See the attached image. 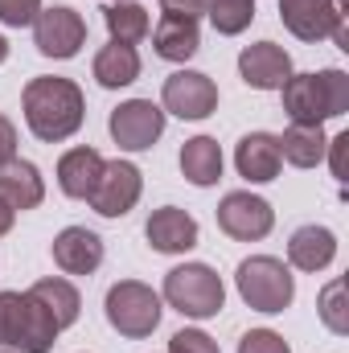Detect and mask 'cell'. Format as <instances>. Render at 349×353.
<instances>
[{
    "instance_id": "6da1fadb",
    "label": "cell",
    "mask_w": 349,
    "mask_h": 353,
    "mask_svg": "<svg viewBox=\"0 0 349 353\" xmlns=\"http://www.w3.org/2000/svg\"><path fill=\"white\" fill-rule=\"evenodd\" d=\"M21 107H25V123L29 132L41 140V144H62L70 140L83 119H87V99L79 83L70 79H54V74H41V79H29L25 94H21Z\"/></svg>"
},
{
    "instance_id": "7a4b0ae2",
    "label": "cell",
    "mask_w": 349,
    "mask_h": 353,
    "mask_svg": "<svg viewBox=\"0 0 349 353\" xmlns=\"http://www.w3.org/2000/svg\"><path fill=\"white\" fill-rule=\"evenodd\" d=\"M283 111L292 123H304V128H321L325 119H337L349 111V74L329 66V70H317V74H292L283 87Z\"/></svg>"
},
{
    "instance_id": "3957f363",
    "label": "cell",
    "mask_w": 349,
    "mask_h": 353,
    "mask_svg": "<svg viewBox=\"0 0 349 353\" xmlns=\"http://www.w3.org/2000/svg\"><path fill=\"white\" fill-rule=\"evenodd\" d=\"M169 308H177L181 316L189 321H210L222 312L226 304V288H222V275L206 263H181L165 275V292Z\"/></svg>"
},
{
    "instance_id": "277c9868",
    "label": "cell",
    "mask_w": 349,
    "mask_h": 353,
    "mask_svg": "<svg viewBox=\"0 0 349 353\" xmlns=\"http://www.w3.org/2000/svg\"><path fill=\"white\" fill-rule=\"evenodd\" d=\"M103 312H107V325H111L119 337L144 341V337L157 333L165 308H161V296H157L148 283H140V279H119V283L107 288Z\"/></svg>"
},
{
    "instance_id": "5b68a950",
    "label": "cell",
    "mask_w": 349,
    "mask_h": 353,
    "mask_svg": "<svg viewBox=\"0 0 349 353\" xmlns=\"http://www.w3.org/2000/svg\"><path fill=\"white\" fill-rule=\"evenodd\" d=\"M235 283H239V296L247 300V308L267 312V316L283 312L296 300V279H292L288 263L275 259V255H251V259H243L239 271H235Z\"/></svg>"
},
{
    "instance_id": "8992f818",
    "label": "cell",
    "mask_w": 349,
    "mask_h": 353,
    "mask_svg": "<svg viewBox=\"0 0 349 353\" xmlns=\"http://www.w3.org/2000/svg\"><path fill=\"white\" fill-rule=\"evenodd\" d=\"M279 21L292 37L300 41H321L333 37L337 50H349L346 37V12L337 0H279Z\"/></svg>"
},
{
    "instance_id": "52a82bcc",
    "label": "cell",
    "mask_w": 349,
    "mask_h": 353,
    "mask_svg": "<svg viewBox=\"0 0 349 353\" xmlns=\"http://www.w3.org/2000/svg\"><path fill=\"white\" fill-rule=\"evenodd\" d=\"M107 132L123 152H148L165 136V111L152 99H128L111 111Z\"/></svg>"
},
{
    "instance_id": "ba28073f",
    "label": "cell",
    "mask_w": 349,
    "mask_h": 353,
    "mask_svg": "<svg viewBox=\"0 0 349 353\" xmlns=\"http://www.w3.org/2000/svg\"><path fill=\"white\" fill-rule=\"evenodd\" d=\"M33 46H37V54L58 58V62L74 58L87 46V21H83V12H74L66 4L41 8L33 17Z\"/></svg>"
},
{
    "instance_id": "9c48e42d",
    "label": "cell",
    "mask_w": 349,
    "mask_h": 353,
    "mask_svg": "<svg viewBox=\"0 0 349 353\" xmlns=\"http://www.w3.org/2000/svg\"><path fill=\"white\" fill-rule=\"evenodd\" d=\"M144 193V173L132 161H103V173L90 189V210L99 218H123Z\"/></svg>"
},
{
    "instance_id": "30bf717a",
    "label": "cell",
    "mask_w": 349,
    "mask_h": 353,
    "mask_svg": "<svg viewBox=\"0 0 349 353\" xmlns=\"http://www.w3.org/2000/svg\"><path fill=\"white\" fill-rule=\"evenodd\" d=\"M271 226H275V210L251 189H235L218 201V230L239 243H259L271 234Z\"/></svg>"
},
{
    "instance_id": "8fae6325",
    "label": "cell",
    "mask_w": 349,
    "mask_h": 353,
    "mask_svg": "<svg viewBox=\"0 0 349 353\" xmlns=\"http://www.w3.org/2000/svg\"><path fill=\"white\" fill-rule=\"evenodd\" d=\"M161 111H169L177 119H206L218 111V87L210 74L201 70H177L165 79L161 90Z\"/></svg>"
},
{
    "instance_id": "7c38bea8",
    "label": "cell",
    "mask_w": 349,
    "mask_h": 353,
    "mask_svg": "<svg viewBox=\"0 0 349 353\" xmlns=\"http://www.w3.org/2000/svg\"><path fill=\"white\" fill-rule=\"evenodd\" d=\"M239 74H243V83L251 90H279L292 79V58L275 41H255V46H243Z\"/></svg>"
},
{
    "instance_id": "4fadbf2b",
    "label": "cell",
    "mask_w": 349,
    "mask_h": 353,
    "mask_svg": "<svg viewBox=\"0 0 349 353\" xmlns=\"http://www.w3.org/2000/svg\"><path fill=\"white\" fill-rule=\"evenodd\" d=\"M144 239L161 255H185V251L197 247V218L185 214V210H177V205H161V210L148 214Z\"/></svg>"
},
{
    "instance_id": "5bb4252c",
    "label": "cell",
    "mask_w": 349,
    "mask_h": 353,
    "mask_svg": "<svg viewBox=\"0 0 349 353\" xmlns=\"http://www.w3.org/2000/svg\"><path fill=\"white\" fill-rule=\"evenodd\" d=\"M50 251H54V263L66 275H94L103 263V239L87 226H66Z\"/></svg>"
},
{
    "instance_id": "9a60e30c",
    "label": "cell",
    "mask_w": 349,
    "mask_h": 353,
    "mask_svg": "<svg viewBox=\"0 0 349 353\" xmlns=\"http://www.w3.org/2000/svg\"><path fill=\"white\" fill-rule=\"evenodd\" d=\"M279 140L271 136V132H251V136H243L239 140V148H235V169L243 181H251V185H267V181H275L279 176Z\"/></svg>"
},
{
    "instance_id": "2e32d148",
    "label": "cell",
    "mask_w": 349,
    "mask_h": 353,
    "mask_svg": "<svg viewBox=\"0 0 349 353\" xmlns=\"http://www.w3.org/2000/svg\"><path fill=\"white\" fill-rule=\"evenodd\" d=\"M337 259V234L329 226H300L292 239H288V263L296 271H325V267Z\"/></svg>"
},
{
    "instance_id": "e0dca14e",
    "label": "cell",
    "mask_w": 349,
    "mask_h": 353,
    "mask_svg": "<svg viewBox=\"0 0 349 353\" xmlns=\"http://www.w3.org/2000/svg\"><path fill=\"white\" fill-rule=\"evenodd\" d=\"M0 197L12 205V210H37L46 201V181H41V169L29 165V161H8L0 165Z\"/></svg>"
},
{
    "instance_id": "ac0fdd59",
    "label": "cell",
    "mask_w": 349,
    "mask_h": 353,
    "mask_svg": "<svg viewBox=\"0 0 349 353\" xmlns=\"http://www.w3.org/2000/svg\"><path fill=\"white\" fill-rule=\"evenodd\" d=\"M181 176L197 189H210L222 181V148L214 136H193L181 144Z\"/></svg>"
},
{
    "instance_id": "d6986e66",
    "label": "cell",
    "mask_w": 349,
    "mask_h": 353,
    "mask_svg": "<svg viewBox=\"0 0 349 353\" xmlns=\"http://www.w3.org/2000/svg\"><path fill=\"white\" fill-rule=\"evenodd\" d=\"M29 296L54 316L58 329H70V325L79 321V312H83V296H79V288H74L70 279H62V275H46V279H37V283L29 288Z\"/></svg>"
},
{
    "instance_id": "ffe728a7",
    "label": "cell",
    "mask_w": 349,
    "mask_h": 353,
    "mask_svg": "<svg viewBox=\"0 0 349 353\" xmlns=\"http://www.w3.org/2000/svg\"><path fill=\"white\" fill-rule=\"evenodd\" d=\"M103 173V157L94 152V148H70L62 161H58V189L66 193V197H74V201H87L90 189H94V181Z\"/></svg>"
},
{
    "instance_id": "44dd1931",
    "label": "cell",
    "mask_w": 349,
    "mask_h": 353,
    "mask_svg": "<svg viewBox=\"0 0 349 353\" xmlns=\"http://www.w3.org/2000/svg\"><path fill=\"white\" fill-rule=\"evenodd\" d=\"M152 33V50L157 58L165 62H189L197 50H201V33H197V21H185V17H161Z\"/></svg>"
},
{
    "instance_id": "7402d4cb",
    "label": "cell",
    "mask_w": 349,
    "mask_h": 353,
    "mask_svg": "<svg viewBox=\"0 0 349 353\" xmlns=\"http://www.w3.org/2000/svg\"><path fill=\"white\" fill-rule=\"evenodd\" d=\"M58 325H54V316L25 292V304H21V325H17V337H12V350L21 353H50L54 350V341H58Z\"/></svg>"
},
{
    "instance_id": "603a6c76",
    "label": "cell",
    "mask_w": 349,
    "mask_h": 353,
    "mask_svg": "<svg viewBox=\"0 0 349 353\" xmlns=\"http://www.w3.org/2000/svg\"><path fill=\"white\" fill-rule=\"evenodd\" d=\"M136 79H140V54H136V46L111 41V46H103L94 54V83L99 87L119 90V87H132Z\"/></svg>"
},
{
    "instance_id": "cb8c5ba5",
    "label": "cell",
    "mask_w": 349,
    "mask_h": 353,
    "mask_svg": "<svg viewBox=\"0 0 349 353\" xmlns=\"http://www.w3.org/2000/svg\"><path fill=\"white\" fill-rule=\"evenodd\" d=\"M275 140H279V161H288L292 169H317L325 161V148H329L325 132L321 128H304V123H292Z\"/></svg>"
},
{
    "instance_id": "d4e9b609",
    "label": "cell",
    "mask_w": 349,
    "mask_h": 353,
    "mask_svg": "<svg viewBox=\"0 0 349 353\" xmlns=\"http://www.w3.org/2000/svg\"><path fill=\"white\" fill-rule=\"evenodd\" d=\"M103 25H107L111 41H119V46H136V41H144L148 29H152L148 8L136 4V0H111V4L103 8Z\"/></svg>"
},
{
    "instance_id": "484cf974",
    "label": "cell",
    "mask_w": 349,
    "mask_h": 353,
    "mask_svg": "<svg viewBox=\"0 0 349 353\" xmlns=\"http://www.w3.org/2000/svg\"><path fill=\"white\" fill-rule=\"evenodd\" d=\"M206 17L222 37H239L255 21V0H210Z\"/></svg>"
},
{
    "instance_id": "4316f807",
    "label": "cell",
    "mask_w": 349,
    "mask_h": 353,
    "mask_svg": "<svg viewBox=\"0 0 349 353\" xmlns=\"http://www.w3.org/2000/svg\"><path fill=\"white\" fill-rule=\"evenodd\" d=\"M317 312H321V321H325V329H329V333L346 337V333H349V316H346V279H333V283H325V292H321V300H317Z\"/></svg>"
},
{
    "instance_id": "83f0119b",
    "label": "cell",
    "mask_w": 349,
    "mask_h": 353,
    "mask_svg": "<svg viewBox=\"0 0 349 353\" xmlns=\"http://www.w3.org/2000/svg\"><path fill=\"white\" fill-rule=\"evenodd\" d=\"M169 353H222L218 350V341L210 337V333H201V329H181L169 337Z\"/></svg>"
},
{
    "instance_id": "f1b7e54d",
    "label": "cell",
    "mask_w": 349,
    "mask_h": 353,
    "mask_svg": "<svg viewBox=\"0 0 349 353\" xmlns=\"http://www.w3.org/2000/svg\"><path fill=\"white\" fill-rule=\"evenodd\" d=\"M239 353H292V350L275 329H251V333H243Z\"/></svg>"
},
{
    "instance_id": "f546056e",
    "label": "cell",
    "mask_w": 349,
    "mask_h": 353,
    "mask_svg": "<svg viewBox=\"0 0 349 353\" xmlns=\"http://www.w3.org/2000/svg\"><path fill=\"white\" fill-rule=\"evenodd\" d=\"M37 12H41V0H0V25H8V29L33 25Z\"/></svg>"
},
{
    "instance_id": "4dcf8cb0",
    "label": "cell",
    "mask_w": 349,
    "mask_h": 353,
    "mask_svg": "<svg viewBox=\"0 0 349 353\" xmlns=\"http://www.w3.org/2000/svg\"><path fill=\"white\" fill-rule=\"evenodd\" d=\"M161 8H165V17H185V21H197V17H206L210 0H161Z\"/></svg>"
},
{
    "instance_id": "1f68e13d",
    "label": "cell",
    "mask_w": 349,
    "mask_h": 353,
    "mask_svg": "<svg viewBox=\"0 0 349 353\" xmlns=\"http://www.w3.org/2000/svg\"><path fill=\"white\" fill-rule=\"evenodd\" d=\"M17 157V128L8 115H0V165H8Z\"/></svg>"
},
{
    "instance_id": "d6a6232c",
    "label": "cell",
    "mask_w": 349,
    "mask_h": 353,
    "mask_svg": "<svg viewBox=\"0 0 349 353\" xmlns=\"http://www.w3.org/2000/svg\"><path fill=\"white\" fill-rule=\"evenodd\" d=\"M346 144H349V136L341 132V136H333L329 148H325V152H333V176H337V181H346Z\"/></svg>"
},
{
    "instance_id": "836d02e7",
    "label": "cell",
    "mask_w": 349,
    "mask_h": 353,
    "mask_svg": "<svg viewBox=\"0 0 349 353\" xmlns=\"http://www.w3.org/2000/svg\"><path fill=\"white\" fill-rule=\"evenodd\" d=\"M12 222H17V210H12V205H8V201L0 197V239H4L8 230H12Z\"/></svg>"
},
{
    "instance_id": "e575fe53",
    "label": "cell",
    "mask_w": 349,
    "mask_h": 353,
    "mask_svg": "<svg viewBox=\"0 0 349 353\" xmlns=\"http://www.w3.org/2000/svg\"><path fill=\"white\" fill-rule=\"evenodd\" d=\"M4 58H8V41L0 37V66H4Z\"/></svg>"
},
{
    "instance_id": "d590c367",
    "label": "cell",
    "mask_w": 349,
    "mask_h": 353,
    "mask_svg": "<svg viewBox=\"0 0 349 353\" xmlns=\"http://www.w3.org/2000/svg\"><path fill=\"white\" fill-rule=\"evenodd\" d=\"M0 353H12V350H0Z\"/></svg>"
}]
</instances>
